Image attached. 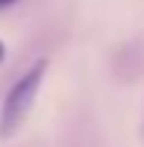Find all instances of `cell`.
I'll use <instances>...</instances> for the list:
<instances>
[{
	"instance_id": "cell-1",
	"label": "cell",
	"mask_w": 144,
	"mask_h": 147,
	"mask_svg": "<svg viewBox=\"0 0 144 147\" xmlns=\"http://www.w3.org/2000/svg\"><path fill=\"white\" fill-rule=\"evenodd\" d=\"M45 72H48V63H45V60H36L9 87V93H6V99H3V108H0V132H3V135H12V132L24 123V117L30 114V108H33V102H36V93L42 87Z\"/></svg>"
},
{
	"instance_id": "cell-2",
	"label": "cell",
	"mask_w": 144,
	"mask_h": 147,
	"mask_svg": "<svg viewBox=\"0 0 144 147\" xmlns=\"http://www.w3.org/2000/svg\"><path fill=\"white\" fill-rule=\"evenodd\" d=\"M18 0H0V9H9V6H15Z\"/></svg>"
},
{
	"instance_id": "cell-3",
	"label": "cell",
	"mask_w": 144,
	"mask_h": 147,
	"mask_svg": "<svg viewBox=\"0 0 144 147\" xmlns=\"http://www.w3.org/2000/svg\"><path fill=\"white\" fill-rule=\"evenodd\" d=\"M0 60H3V42H0Z\"/></svg>"
}]
</instances>
